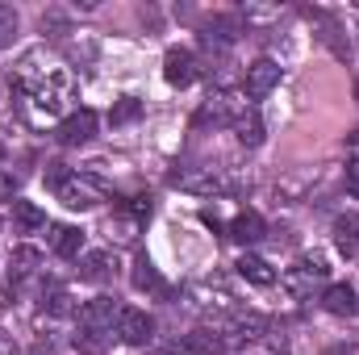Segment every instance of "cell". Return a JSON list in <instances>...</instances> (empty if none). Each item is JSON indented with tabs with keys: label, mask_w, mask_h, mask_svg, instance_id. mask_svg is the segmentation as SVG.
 I'll return each mask as SVG.
<instances>
[{
	"label": "cell",
	"mask_w": 359,
	"mask_h": 355,
	"mask_svg": "<svg viewBox=\"0 0 359 355\" xmlns=\"http://www.w3.org/2000/svg\"><path fill=\"white\" fill-rule=\"evenodd\" d=\"M38 267H42V251L38 247H17L8 255V280H29Z\"/></svg>",
	"instance_id": "obj_13"
},
{
	"label": "cell",
	"mask_w": 359,
	"mask_h": 355,
	"mask_svg": "<svg viewBox=\"0 0 359 355\" xmlns=\"http://www.w3.org/2000/svg\"><path fill=\"white\" fill-rule=\"evenodd\" d=\"M268 330V322H264V314H234L226 326H222V343L226 347H243V343H255L259 335Z\"/></svg>",
	"instance_id": "obj_5"
},
{
	"label": "cell",
	"mask_w": 359,
	"mask_h": 355,
	"mask_svg": "<svg viewBox=\"0 0 359 355\" xmlns=\"http://www.w3.org/2000/svg\"><path fill=\"white\" fill-rule=\"evenodd\" d=\"M13 38H17V13H13L8 4H0V51H4Z\"/></svg>",
	"instance_id": "obj_25"
},
{
	"label": "cell",
	"mask_w": 359,
	"mask_h": 355,
	"mask_svg": "<svg viewBox=\"0 0 359 355\" xmlns=\"http://www.w3.org/2000/svg\"><path fill=\"white\" fill-rule=\"evenodd\" d=\"M184 347H188V351H196V355H222V351H226V343H222V339H213L209 330H196Z\"/></svg>",
	"instance_id": "obj_22"
},
{
	"label": "cell",
	"mask_w": 359,
	"mask_h": 355,
	"mask_svg": "<svg viewBox=\"0 0 359 355\" xmlns=\"http://www.w3.org/2000/svg\"><path fill=\"white\" fill-rule=\"evenodd\" d=\"M334 234H339V247L351 255V251H359V217L351 213V217H339L334 222Z\"/></svg>",
	"instance_id": "obj_20"
},
{
	"label": "cell",
	"mask_w": 359,
	"mask_h": 355,
	"mask_svg": "<svg viewBox=\"0 0 359 355\" xmlns=\"http://www.w3.org/2000/svg\"><path fill=\"white\" fill-rule=\"evenodd\" d=\"M234 34H238V21H226V17H222V21L205 25V34H201V38H205L209 46H213V42H217V46H230V42H234Z\"/></svg>",
	"instance_id": "obj_21"
},
{
	"label": "cell",
	"mask_w": 359,
	"mask_h": 355,
	"mask_svg": "<svg viewBox=\"0 0 359 355\" xmlns=\"http://www.w3.org/2000/svg\"><path fill=\"white\" fill-rule=\"evenodd\" d=\"M134 288H138V293H168L163 280H159V267L151 264L147 255L134 260Z\"/></svg>",
	"instance_id": "obj_15"
},
{
	"label": "cell",
	"mask_w": 359,
	"mask_h": 355,
	"mask_svg": "<svg viewBox=\"0 0 359 355\" xmlns=\"http://www.w3.org/2000/svg\"><path fill=\"white\" fill-rule=\"evenodd\" d=\"M42 309H46V314H55V318H67V314H72V297H67V288L50 284V288L42 293Z\"/></svg>",
	"instance_id": "obj_19"
},
{
	"label": "cell",
	"mask_w": 359,
	"mask_h": 355,
	"mask_svg": "<svg viewBox=\"0 0 359 355\" xmlns=\"http://www.w3.org/2000/svg\"><path fill=\"white\" fill-rule=\"evenodd\" d=\"M322 309L326 314H334V318H351L359 309V297L351 284H330L326 293H322Z\"/></svg>",
	"instance_id": "obj_9"
},
{
	"label": "cell",
	"mask_w": 359,
	"mask_h": 355,
	"mask_svg": "<svg viewBox=\"0 0 359 355\" xmlns=\"http://www.w3.org/2000/svg\"><path fill=\"white\" fill-rule=\"evenodd\" d=\"M0 355H8V347H4V339H0Z\"/></svg>",
	"instance_id": "obj_31"
},
{
	"label": "cell",
	"mask_w": 359,
	"mask_h": 355,
	"mask_svg": "<svg viewBox=\"0 0 359 355\" xmlns=\"http://www.w3.org/2000/svg\"><path fill=\"white\" fill-rule=\"evenodd\" d=\"M46 184L59 192V201L67 205V209H92L100 196H96V188H92L88 180H80L76 172H67L63 163H50V172H46Z\"/></svg>",
	"instance_id": "obj_2"
},
{
	"label": "cell",
	"mask_w": 359,
	"mask_h": 355,
	"mask_svg": "<svg viewBox=\"0 0 359 355\" xmlns=\"http://www.w3.org/2000/svg\"><path fill=\"white\" fill-rule=\"evenodd\" d=\"M29 355H55V339H38V347Z\"/></svg>",
	"instance_id": "obj_29"
},
{
	"label": "cell",
	"mask_w": 359,
	"mask_h": 355,
	"mask_svg": "<svg viewBox=\"0 0 359 355\" xmlns=\"http://www.w3.org/2000/svg\"><path fill=\"white\" fill-rule=\"evenodd\" d=\"M347 192H351V196H359V155L347 163Z\"/></svg>",
	"instance_id": "obj_28"
},
{
	"label": "cell",
	"mask_w": 359,
	"mask_h": 355,
	"mask_svg": "<svg viewBox=\"0 0 359 355\" xmlns=\"http://www.w3.org/2000/svg\"><path fill=\"white\" fill-rule=\"evenodd\" d=\"M138 113H142V100H134V96H121V100H117V109L109 113V121H113V126H126V121H134Z\"/></svg>",
	"instance_id": "obj_24"
},
{
	"label": "cell",
	"mask_w": 359,
	"mask_h": 355,
	"mask_svg": "<svg viewBox=\"0 0 359 355\" xmlns=\"http://www.w3.org/2000/svg\"><path fill=\"white\" fill-rule=\"evenodd\" d=\"M280 84V63H271V59H255L251 67H247V80H243V92L251 96V100H264L271 88Z\"/></svg>",
	"instance_id": "obj_7"
},
{
	"label": "cell",
	"mask_w": 359,
	"mask_h": 355,
	"mask_svg": "<svg viewBox=\"0 0 359 355\" xmlns=\"http://www.w3.org/2000/svg\"><path fill=\"white\" fill-rule=\"evenodd\" d=\"M72 343H76V351L80 355H104L109 351V343H113V330H84V326H80Z\"/></svg>",
	"instance_id": "obj_16"
},
{
	"label": "cell",
	"mask_w": 359,
	"mask_h": 355,
	"mask_svg": "<svg viewBox=\"0 0 359 355\" xmlns=\"http://www.w3.org/2000/svg\"><path fill=\"white\" fill-rule=\"evenodd\" d=\"M196 76H201V67H196V55H192L188 46H172V51L163 55V80H168L172 88L196 84Z\"/></svg>",
	"instance_id": "obj_3"
},
{
	"label": "cell",
	"mask_w": 359,
	"mask_h": 355,
	"mask_svg": "<svg viewBox=\"0 0 359 355\" xmlns=\"http://www.w3.org/2000/svg\"><path fill=\"white\" fill-rule=\"evenodd\" d=\"M230 239H234L238 247H251V243H259V239H264V217H259L255 209L238 213V217L230 222Z\"/></svg>",
	"instance_id": "obj_11"
},
{
	"label": "cell",
	"mask_w": 359,
	"mask_h": 355,
	"mask_svg": "<svg viewBox=\"0 0 359 355\" xmlns=\"http://www.w3.org/2000/svg\"><path fill=\"white\" fill-rule=\"evenodd\" d=\"M72 96H76V80H72V72H46V76L34 80V88H29V100H34V109H38L42 117H59V113H67Z\"/></svg>",
	"instance_id": "obj_1"
},
{
	"label": "cell",
	"mask_w": 359,
	"mask_h": 355,
	"mask_svg": "<svg viewBox=\"0 0 359 355\" xmlns=\"http://www.w3.org/2000/svg\"><path fill=\"white\" fill-rule=\"evenodd\" d=\"M113 272H117V260H113L109 251H88V255L80 260V280H88V284L113 280Z\"/></svg>",
	"instance_id": "obj_10"
},
{
	"label": "cell",
	"mask_w": 359,
	"mask_h": 355,
	"mask_svg": "<svg viewBox=\"0 0 359 355\" xmlns=\"http://www.w3.org/2000/svg\"><path fill=\"white\" fill-rule=\"evenodd\" d=\"M117 339L130 343V347H147V343L155 339L151 314H142V309H121V314H117Z\"/></svg>",
	"instance_id": "obj_4"
},
{
	"label": "cell",
	"mask_w": 359,
	"mask_h": 355,
	"mask_svg": "<svg viewBox=\"0 0 359 355\" xmlns=\"http://www.w3.org/2000/svg\"><path fill=\"white\" fill-rule=\"evenodd\" d=\"M238 276H243V280H251V284H259V288H268L271 280H276L271 264H268V260H259V255H243V260H238Z\"/></svg>",
	"instance_id": "obj_17"
},
{
	"label": "cell",
	"mask_w": 359,
	"mask_h": 355,
	"mask_svg": "<svg viewBox=\"0 0 359 355\" xmlns=\"http://www.w3.org/2000/svg\"><path fill=\"white\" fill-rule=\"evenodd\" d=\"M234 138H238L243 147H259V142H264V117H259L255 109L238 113V117H234Z\"/></svg>",
	"instance_id": "obj_14"
},
{
	"label": "cell",
	"mask_w": 359,
	"mask_h": 355,
	"mask_svg": "<svg viewBox=\"0 0 359 355\" xmlns=\"http://www.w3.org/2000/svg\"><path fill=\"white\" fill-rule=\"evenodd\" d=\"M13 217H17L21 230H38V226H46V213H42L34 201H13Z\"/></svg>",
	"instance_id": "obj_18"
},
{
	"label": "cell",
	"mask_w": 359,
	"mask_h": 355,
	"mask_svg": "<svg viewBox=\"0 0 359 355\" xmlns=\"http://www.w3.org/2000/svg\"><path fill=\"white\" fill-rule=\"evenodd\" d=\"M326 355H355V347H330Z\"/></svg>",
	"instance_id": "obj_30"
},
{
	"label": "cell",
	"mask_w": 359,
	"mask_h": 355,
	"mask_svg": "<svg viewBox=\"0 0 359 355\" xmlns=\"http://www.w3.org/2000/svg\"><path fill=\"white\" fill-rule=\"evenodd\" d=\"M0 201H17V180L0 168Z\"/></svg>",
	"instance_id": "obj_26"
},
{
	"label": "cell",
	"mask_w": 359,
	"mask_h": 355,
	"mask_svg": "<svg viewBox=\"0 0 359 355\" xmlns=\"http://www.w3.org/2000/svg\"><path fill=\"white\" fill-rule=\"evenodd\" d=\"M92 134H96V113L92 109H76L59 121V142L63 147H84Z\"/></svg>",
	"instance_id": "obj_6"
},
{
	"label": "cell",
	"mask_w": 359,
	"mask_h": 355,
	"mask_svg": "<svg viewBox=\"0 0 359 355\" xmlns=\"http://www.w3.org/2000/svg\"><path fill=\"white\" fill-rule=\"evenodd\" d=\"M80 247H84V234H80L76 226H55V230H50V251H55L59 260H76Z\"/></svg>",
	"instance_id": "obj_12"
},
{
	"label": "cell",
	"mask_w": 359,
	"mask_h": 355,
	"mask_svg": "<svg viewBox=\"0 0 359 355\" xmlns=\"http://www.w3.org/2000/svg\"><path fill=\"white\" fill-rule=\"evenodd\" d=\"M117 314H121V305L113 297H92L88 305H80V326L84 330H113Z\"/></svg>",
	"instance_id": "obj_8"
},
{
	"label": "cell",
	"mask_w": 359,
	"mask_h": 355,
	"mask_svg": "<svg viewBox=\"0 0 359 355\" xmlns=\"http://www.w3.org/2000/svg\"><path fill=\"white\" fill-rule=\"evenodd\" d=\"M130 213H134L138 222H142V217H151V196H134V201H130Z\"/></svg>",
	"instance_id": "obj_27"
},
{
	"label": "cell",
	"mask_w": 359,
	"mask_h": 355,
	"mask_svg": "<svg viewBox=\"0 0 359 355\" xmlns=\"http://www.w3.org/2000/svg\"><path fill=\"white\" fill-rule=\"evenodd\" d=\"M209 121H213V126H222V121H226V100H222V96H209L192 126H209Z\"/></svg>",
	"instance_id": "obj_23"
}]
</instances>
